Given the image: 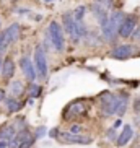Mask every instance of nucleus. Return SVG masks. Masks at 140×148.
Returning <instances> with one entry per match:
<instances>
[{
    "label": "nucleus",
    "mask_w": 140,
    "mask_h": 148,
    "mask_svg": "<svg viewBox=\"0 0 140 148\" xmlns=\"http://www.w3.org/2000/svg\"><path fill=\"white\" fill-rule=\"evenodd\" d=\"M5 106H7V111L8 112H16V111H20V109L23 108V103H20V101L16 99V98H5Z\"/></svg>",
    "instance_id": "f3484780"
},
{
    "label": "nucleus",
    "mask_w": 140,
    "mask_h": 148,
    "mask_svg": "<svg viewBox=\"0 0 140 148\" xmlns=\"http://www.w3.org/2000/svg\"><path fill=\"white\" fill-rule=\"evenodd\" d=\"M0 73H2V77H3L5 80H10L12 77H13L15 73V62L10 59V57H7L3 62H2V70H0Z\"/></svg>",
    "instance_id": "f8f14e48"
},
{
    "label": "nucleus",
    "mask_w": 140,
    "mask_h": 148,
    "mask_svg": "<svg viewBox=\"0 0 140 148\" xmlns=\"http://www.w3.org/2000/svg\"><path fill=\"white\" fill-rule=\"evenodd\" d=\"M2 46H3V44H2V36H0V47H2Z\"/></svg>",
    "instance_id": "7c9ffc66"
},
{
    "label": "nucleus",
    "mask_w": 140,
    "mask_h": 148,
    "mask_svg": "<svg viewBox=\"0 0 140 148\" xmlns=\"http://www.w3.org/2000/svg\"><path fill=\"white\" fill-rule=\"evenodd\" d=\"M28 91H30V96H31V98H36V96H39V93H41V86H39V85H36V83L33 82V83H30Z\"/></svg>",
    "instance_id": "412c9836"
},
{
    "label": "nucleus",
    "mask_w": 140,
    "mask_h": 148,
    "mask_svg": "<svg viewBox=\"0 0 140 148\" xmlns=\"http://www.w3.org/2000/svg\"><path fill=\"white\" fill-rule=\"evenodd\" d=\"M0 148H8V140H0Z\"/></svg>",
    "instance_id": "a878e982"
},
{
    "label": "nucleus",
    "mask_w": 140,
    "mask_h": 148,
    "mask_svg": "<svg viewBox=\"0 0 140 148\" xmlns=\"http://www.w3.org/2000/svg\"><path fill=\"white\" fill-rule=\"evenodd\" d=\"M91 10H93V15H95V18H96L101 25H103V23L108 20V16H109V15H108V10L103 8V7H100V5H96V3L91 5Z\"/></svg>",
    "instance_id": "2eb2a0df"
},
{
    "label": "nucleus",
    "mask_w": 140,
    "mask_h": 148,
    "mask_svg": "<svg viewBox=\"0 0 140 148\" xmlns=\"http://www.w3.org/2000/svg\"><path fill=\"white\" fill-rule=\"evenodd\" d=\"M139 39H140V36H139Z\"/></svg>",
    "instance_id": "473e14b6"
},
{
    "label": "nucleus",
    "mask_w": 140,
    "mask_h": 148,
    "mask_svg": "<svg viewBox=\"0 0 140 148\" xmlns=\"http://www.w3.org/2000/svg\"><path fill=\"white\" fill-rule=\"evenodd\" d=\"M34 135L28 132L26 129L23 130H18V134L13 135V138L8 142V147L10 148H31L34 145Z\"/></svg>",
    "instance_id": "f03ea898"
},
{
    "label": "nucleus",
    "mask_w": 140,
    "mask_h": 148,
    "mask_svg": "<svg viewBox=\"0 0 140 148\" xmlns=\"http://www.w3.org/2000/svg\"><path fill=\"white\" fill-rule=\"evenodd\" d=\"M67 112H70V116H82L83 112H86V104L83 101H75L73 104L67 108Z\"/></svg>",
    "instance_id": "4468645a"
},
{
    "label": "nucleus",
    "mask_w": 140,
    "mask_h": 148,
    "mask_svg": "<svg viewBox=\"0 0 140 148\" xmlns=\"http://www.w3.org/2000/svg\"><path fill=\"white\" fill-rule=\"evenodd\" d=\"M13 135H15V127L13 125H8V127H5L3 129V132H2V134H0V138L2 140H12L13 138Z\"/></svg>",
    "instance_id": "aec40b11"
},
{
    "label": "nucleus",
    "mask_w": 140,
    "mask_h": 148,
    "mask_svg": "<svg viewBox=\"0 0 140 148\" xmlns=\"http://www.w3.org/2000/svg\"><path fill=\"white\" fill-rule=\"evenodd\" d=\"M70 134H80L82 132V125H78V124H73V125H70Z\"/></svg>",
    "instance_id": "b1692460"
},
{
    "label": "nucleus",
    "mask_w": 140,
    "mask_h": 148,
    "mask_svg": "<svg viewBox=\"0 0 140 148\" xmlns=\"http://www.w3.org/2000/svg\"><path fill=\"white\" fill-rule=\"evenodd\" d=\"M34 69L36 75H39L41 78L47 75V60H46V51L43 49V46H38L34 51Z\"/></svg>",
    "instance_id": "20e7f679"
},
{
    "label": "nucleus",
    "mask_w": 140,
    "mask_h": 148,
    "mask_svg": "<svg viewBox=\"0 0 140 148\" xmlns=\"http://www.w3.org/2000/svg\"><path fill=\"white\" fill-rule=\"evenodd\" d=\"M60 140L65 142V143H82V145L91 143V138L90 137H83V135H78V134H70V132L60 134Z\"/></svg>",
    "instance_id": "1a4fd4ad"
},
{
    "label": "nucleus",
    "mask_w": 140,
    "mask_h": 148,
    "mask_svg": "<svg viewBox=\"0 0 140 148\" xmlns=\"http://www.w3.org/2000/svg\"><path fill=\"white\" fill-rule=\"evenodd\" d=\"M62 23H64V28H65V31L69 33L70 38H73L75 41H77V33H75V20L73 16H72V13H65L64 16H62Z\"/></svg>",
    "instance_id": "9b49d317"
},
{
    "label": "nucleus",
    "mask_w": 140,
    "mask_h": 148,
    "mask_svg": "<svg viewBox=\"0 0 140 148\" xmlns=\"http://www.w3.org/2000/svg\"><path fill=\"white\" fill-rule=\"evenodd\" d=\"M57 135H59V130H57V129H52V130L49 132V137H52V138H54V137H57Z\"/></svg>",
    "instance_id": "bb28decb"
},
{
    "label": "nucleus",
    "mask_w": 140,
    "mask_h": 148,
    "mask_svg": "<svg viewBox=\"0 0 140 148\" xmlns=\"http://www.w3.org/2000/svg\"><path fill=\"white\" fill-rule=\"evenodd\" d=\"M85 12H86L85 5H80V7H77V8H75V12L72 13V16H73L75 21H83V18H85Z\"/></svg>",
    "instance_id": "6ab92c4d"
},
{
    "label": "nucleus",
    "mask_w": 140,
    "mask_h": 148,
    "mask_svg": "<svg viewBox=\"0 0 140 148\" xmlns=\"http://www.w3.org/2000/svg\"><path fill=\"white\" fill-rule=\"evenodd\" d=\"M47 134V129H46V127H38V129H36V132L33 135H34V138H41V137H43V135H46Z\"/></svg>",
    "instance_id": "5701e85b"
},
{
    "label": "nucleus",
    "mask_w": 140,
    "mask_h": 148,
    "mask_svg": "<svg viewBox=\"0 0 140 148\" xmlns=\"http://www.w3.org/2000/svg\"><path fill=\"white\" fill-rule=\"evenodd\" d=\"M44 2H52V0H44Z\"/></svg>",
    "instance_id": "2f4dec72"
},
{
    "label": "nucleus",
    "mask_w": 140,
    "mask_h": 148,
    "mask_svg": "<svg viewBox=\"0 0 140 148\" xmlns=\"http://www.w3.org/2000/svg\"><path fill=\"white\" fill-rule=\"evenodd\" d=\"M2 62L3 60H2V57H0V70H2Z\"/></svg>",
    "instance_id": "c756f323"
},
{
    "label": "nucleus",
    "mask_w": 140,
    "mask_h": 148,
    "mask_svg": "<svg viewBox=\"0 0 140 148\" xmlns=\"http://www.w3.org/2000/svg\"><path fill=\"white\" fill-rule=\"evenodd\" d=\"M134 52H135L134 46L122 44V46H117V47L114 49L113 52H111V56H113L114 59H127V57H130Z\"/></svg>",
    "instance_id": "9d476101"
},
{
    "label": "nucleus",
    "mask_w": 140,
    "mask_h": 148,
    "mask_svg": "<svg viewBox=\"0 0 140 148\" xmlns=\"http://www.w3.org/2000/svg\"><path fill=\"white\" fill-rule=\"evenodd\" d=\"M20 67H21V72L23 73H25V77H26V80L30 83H33L36 80V77H38V75H36V69H34V64H33V62H31V59L30 57H21V59H20Z\"/></svg>",
    "instance_id": "0eeeda50"
},
{
    "label": "nucleus",
    "mask_w": 140,
    "mask_h": 148,
    "mask_svg": "<svg viewBox=\"0 0 140 148\" xmlns=\"http://www.w3.org/2000/svg\"><path fill=\"white\" fill-rule=\"evenodd\" d=\"M132 135H134V130H132V127H130V125H124L122 132L119 134V137H117V140H116V142H117L119 147H124V145H127L129 142H130Z\"/></svg>",
    "instance_id": "ddd939ff"
},
{
    "label": "nucleus",
    "mask_w": 140,
    "mask_h": 148,
    "mask_svg": "<svg viewBox=\"0 0 140 148\" xmlns=\"http://www.w3.org/2000/svg\"><path fill=\"white\" fill-rule=\"evenodd\" d=\"M137 26V18L134 15H129V16H124L122 23H121V26L117 29V34H121L122 38H129V36L134 33Z\"/></svg>",
    "instance_id": "423d86ee"
},
{
    "label": "nucleus",
    "mask_w": 140,
    "mask_h": 148,
    "mask_svg": "<svg viewBox=\"0 0 140 148\" xmlns=\"http://www.w3.org/2000/svg\"><path fill=\"white\" fill-rule=\"evenodd\" d=\"M20 25L18 23H13V25H10L7 29H5L3 36H2V44L5 46H8V44H13L15 41H18V36H20Z\"/></svg>",
    "instance_id": "6e6552de"
},
{
    "label": "nucleus",
    "mask_w": 140,
    "mask_h": 148,
    "mask_svg": "<svg viewBox=\"0 0 140 148\" xmlns=\"http://www.w3.org/2000/svg\"><path fill=\"white\" fill-rule=\"evenodd\" d=\"M122 20H124L122 12H114V13L109 15L108 20L101 25V28H103V36H104L106 41H113L114 38H116L117 29H119V26H121Z\"/></svg>",
    "instance_id": "f257e3e1"
},
{
    "label": "nucleus",
    "mask_w": 140,
    "mask_h": 148,
    "mask_svg": "<svg viewBox=\"0 0 140 148\" xmlns=\"http://www.w3.org/2000/svg\"><path fill=\"white\" fill-rule=\"evenodd\" d=\"M114 129H111V130H108V137H109V138H114V137H116V134H114Z\"/></svg>",
    "instance_id": "cd10ccee"
},
{
    "label": "nucleus",
    "mask_w": 140,
    "mask_h": 148,
    "mask_svg": "<svg viewBox=\"0 0 140 148\" xmlns=\"http://www.w3.org/2000/svg\"><path fill=\"white\" fill-rule=\"evenodd\" d=\"M93 3H96V5H100V7H103V8H111L113 7V0H95Z\"/></svg>",
    "instance_id": "4be33fe9"
},
{
    "label": "nucleus",
    "mask_w": 140,
    "mask_h": 148,
    "mask_svg": "<svg viewBox=\"0 0 140 148\" xmlns=\"http://www.w3.org/2000/svg\"><path fill=\"white\" fill-rule=\"evenodd\" d=\"M127 99H129L127 93H124V95H119V96H117V109H116V112H117L119 116H124V114H126Z\"/></svg>",
    "instance_id": "a211bd4d"
},
{
    "label": "nucleus",
    "mask_w": 140,
    "mask_h": 148,
    "mask_svg": "<svg viewBox=\"0 0 140 148\" xmlns=\"http://www.w3.org/2000/svg\"><path fill=\"white\" fill-rule=\"evenodd\" d=\"M134 111L137 114H140V96H137L135 101H134Z\"/></svg>",
    "instance_id": "393cba45"
},
{
    "label": "nucleus",
    "mask_w": 140,
    "mask_h": 148,
    "mask_svg": "<svg viewBox=\"0 0 140 148\" xmlns=\"http://www.w3.org/2000/svg\"><path fill=\"white\" fill-rule=\"evenodd\" d=\"M8 93L12 95V98H20V96L25 93V86H23V83L20 82V80H13V82L10 83Z\"/></svg>",
    "instance_id": "dca6fc26"
},
{
    "label": "nucleus",
    "mask_w": 140,
    "mask_h": 148,
    "mask_svg": "<svg viewBox=\"0 0 140 148\" xmlns=\"http://www.w3.org/2000/svg\"><path fill=\"white\" fill-rule=\"evenodd\" d=\"M100 101H101V111L104 116H113L117 109V96L111 95V93H103L100 96Z\"/></svg>",
    "instance_id": "39448f33"
},
{
    "label": "nucleus",
    "mask_w": 140,
    "mask_h": 148,
    "mask_svg": "<svg viewBox=\"0 0 140 148\" xmlns=\"http://www.w3.org/2000/svg\"><path fill=\"white\" fill-rule=\"evenodd\" d=\"M3 98H5V91H3V90H0V101L3 99Z\"/></svg>",
    "instance_id": "c85d7f7f"
},
{
    "label": "nucleus",
    "mask_w": 140,
    "mask_h": 148,
    "mask_svg": "<svg viewBox=\"0 0 140 148\" xmlns=\"http://www.w3.org/2000/svg\"><path fill=\"white\" fill-rule=\"evenodd\" d=\"M47 34L51 38V42L57 51H64V46H65V39H64V28L59 25L57 21H51L47 28Z\"/></svg>",
    "instance_id": "7ed1b4c3"
}]
</instances>
